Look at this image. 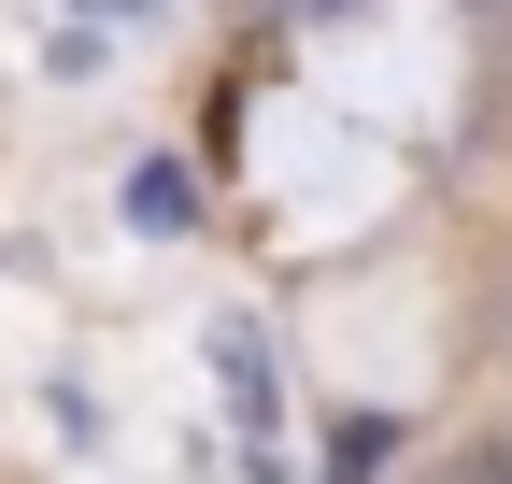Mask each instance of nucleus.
Returning <instances> with one entry per match:
<instances>
[{"label": "nucleus", "instance_id": "nucleus-1", "mask_svg": "<svg viewBox=\"0 0 512 484\" xmlns=\"http://www.w3.org/2000/svg\"><path fill=\"white\" fill-rule=\"evenodd\" d=\"M128 214H143V228H185V171L143 157V171H128Z\"/></svg>", "mask_w": 512, "mask_h": 484}, {"label": "nucleus", "instance_id": "nucleus-2", "mask_svg": "<svg viewBox=\"0 0 512 484\" xmlns=\"http://www.w3.org/2000/svg\"><path fill=\"white\" fill-rule=\"evenodd\" d=\"M441 484H512V456H456V470H441Z\"/></svg>", "mask_w": 512, "mask_h": 484}, {"label": "nucleus", "instance_id": "nucleus-3", "mask_svg": "<svg viewBox=\"0 0 512 484\" xmlns=\"http://www.w3.org/2000/svg\"><path fill=\"white\" fill-rule=\"evenodd\" d=\"M256 15H328V0H256Z\"/></svg>", "mask_w": 512, "mask_h": 484}, {"label": "nucleus", "instance_id": "nucleus-4", "mask_svg": "<svg viewBox=\"0 0 512 484\" xmlns=\"http://www.w3.org/2000/svg\"><path fill=\"white\" fill-rule=\"evenodd\" d=\"M86 15H157V0H86Z\"/></svg>", "mask_w": 512, "mask_h": 484}]
</instances>
